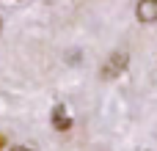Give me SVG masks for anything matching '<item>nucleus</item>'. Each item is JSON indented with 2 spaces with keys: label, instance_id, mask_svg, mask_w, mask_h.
I'll return each instance as SVG.
<instances>
[{
  "label": "nucleus",
  "instance_id": "obj_1",
  "mask_svg": "<svg viewBox=\"0 0 157 151\" xmlns=\"http://www.w3.org/2000/svg\"><path fill=\"white\" fill-rule=\"evenodd\" d=\"M127 63H130V55L127 52H113L110 58H108V63L102 66V77H119L124 69H127Z\"/></svg>",
  "mask_w": 157,
  "mask_h": 151
},
{
  "label": "nucleus",
  "instance_id": "obj_6",
  "mask_svg": "<svg viewBox=\"0 0 157 151\" xmlns=\"http://www.w3.org/2000/svg\"><path fill=\"white\" fill-rule=\"evenodd\" d=\"M0 149H3V138H0Z\"/></svg>",
  "mask_w": 157,
  "mask_h": 151
},
{
  "label": "nucleus",
  "instance_id": "obj_5",
  "mask_svg": "<svg viewBox=\"0 0 157 151\" xmlns=\"http://www.w3.org/2000/svg\"><path fill=\"white\" fill-rule=\"evenodd\" d=\"M0 30H3V19H0Z\"/></svg>",
  "mask_w": 157,
  "mask_h": 151
},
{
  "label": "nucleus",
  "instance_id": "obj_2",
  "mask_svg": "<svg viewBox=\"0 0 157 151\" xmlns=\"http://www.w3.org/2000/svg\"><path fill=\"white\" fill-rule=\"evenodd\" d=\"M135 17H138V22H144V25L157 22V0H141L138 8H135Z\"/></svg>",
  "mask_w": 157,
  "mask_h": 151
},
{
  "label": "nucleus",
  "instance_id": "obj_3",
  "mask_svg": "<svg viewBox=\"0 0 157 151\" xmlns=\"http://www.w3.org/2000/svg\"><path fill=\"white\" fill-rule=\"evenodd\" d=\"M52 127H55L58 132H63V129H69V127H72V118L66 116V110H63L61 105L52 110Z\"/></svg>",
  "mask_w": 157,
  "mask_h": 151
},
{
  "label": "nucleus",
  "instance_id": "obj_4",
  "mask_svg": "<svg viewBox=\"0 0 157 151\" xmlns=\"http://www.w3.org/2000/svg\"><path fill=\"white\" fill-rule=\"evenodd\" d=\"M14 151H30V149H14Z\"/></svg>",
  "mask_w": 157,
  "mask_h": 151
}]
</instances>
